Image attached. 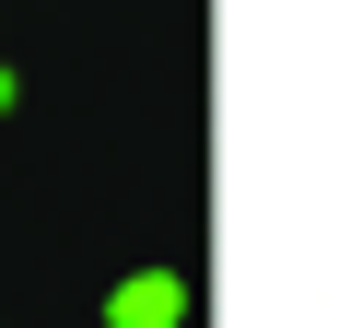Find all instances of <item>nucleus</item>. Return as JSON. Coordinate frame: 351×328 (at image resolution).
<instances>
[{"instance_id": "obj_1", "label": "nucleus", "mask_w": 351, "mask_h": 328, "mask_svg": "<svg viewBox=\"0 0 351 328\" xmlns=\"http://www.w3.org/2000/svg\"><path fill=\"white\" fill-rule=\"evenodd\" d=\"M117 316H129V328H164V316H176V281H129V305H117Z\"/></svg>"}]
</instances>
